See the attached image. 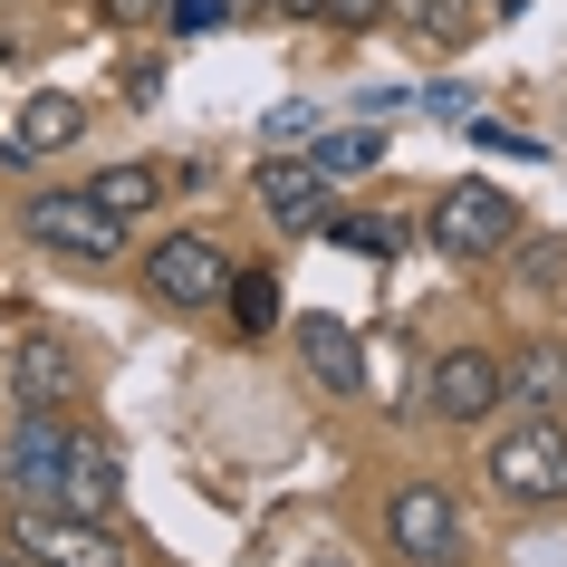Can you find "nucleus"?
<instances>
[{
    "label": "nucleus",
    "mask_w": 567,
    "mask_h": 567,
    "mask_svg": "<svg viewBox=\"0 0 567 567\" xmlns=\"http://www.w3.org/2000/svg\"><path fill=\"white\" fill-rule=\"evenodd\" d=\"M491 491H501L509 509H558L567 501V423L529 414L519 433H501V443H491Z\"/></svg>",
    "instance_id": "nucleus-1"
},
{
    "label": "nucleus",
    "mask_w": 567,
    "mask_h": 567,
    "mask_svg": "<svg viewBox=\"0 0 567 567\" xmlns=\"http://www.w3.org/2000/svg\"><path fill=\"white\" fill-rule=\"evenodd\" d=\"M433 250L443 260H491V250H509L519 240V203H509L501 183H481V174H462V183H443V203H433Z\"/></svg>",
    "instance_id": "nucleus-2"
},
{
    "label": "nucleus",
    "mask_w": 567,
    "mask_h": 567,
    "mask_svg": "<svg viewBox=\"0 0 567 567\" xmlns=\"http://www.w3.org/2000/svg\"><path fill=\"white\" fill-rule=\"evenodd\" d=\"M59 472H68V423L20 404V423L0 433V491H10V509H59Z\"/></svg>",
    "instance_id": "nucleus-3"
},
{
    "label": "nucleus",
    "mask_w": 567,
    "mask_h": 567,
    "mask_svg": "<svg viewBox=\"0 0 567 567\" xmlns=\"http://www.w3.org/2000/svg\"><path fill=\"white\" fill-rule=\"evenodd\" d=\"M20 231L39 250H68V260H116L125 250V221L106 203H87V193H30L20 203Z\"/></svg>",
    "instance_id": "nucleus-4"
},
{
    "label": "nucleus",
    "mask_w": 567,
    "mask_h": 567,
    "mask_svg": "<svg viewBox=\"0 0 567 567\" xmlns=\"http://www.w3.org/2000/svg\"><path fill=\"white\" fill-rule=\"evenodd\" d=\"M145 289L164 308H212L221 289H231V250L212 231H174V240H154L145 250Z\"/></svg>",
    "instance_id": "nucleus-5"
},
{
    "label": "nucleus",
    "mask_w": 567,
    "mask_h": 567,
    "mask_svg": "<svg viewBox=\"0 0 567 567\" xmlns=\"http://www.w3.org/2000/svg\"><path fill=\"white\" fill-rule=\"evenodd\" d=\"M10 548L30 567H125L106 519H68V509H10Z\"/></svg>",
    "instance_id": "nucleus-6"
},
{
    "label": "nucleus",
    "mask_w": 567,
    "mask_h": 567,
    "mask_svg": "<svg viewBox=\"0 0 567 567\" xmlns=\"http://www.w3.org/2000/svg\"><path fill=\"white\" fill-rule=\"evenodd\" d=\"M385 529H394V548H404L414 567H443L452 538H462V509H452L443 481H404V491H394V509H385Z\"/></svg>",
    "instance_id": "nucleus-7"
},
{
    "label": "nucleus",
    "mask_w": 567,
    "mask_h": 567,
    "mask_svg": "<svg viewBox=\"0 0 567 567\" xmlns=\"http://www.w3.org/2000/svg\"><path fill=\"white\" fill-rule=\"evenodd\" d=\"M125 501V462L106 433H78L68 423V472H59V509L68 519H106V509Z\"/></svg>",
    "instance_id": "nucleus-8"
},
{
    "label": "nucleus",
    "mask_w": 567,
    "mask_h": 567,
    "mask_svg": "<svg viewBox=\"0 0 567 567\" xmlns=\"http://www.w3.org/2000/svg\"><path fill=\"white\" fill-rule=\"evenodd\" d=\"M433 414L443 423H481L491 404H509L501 394V357H481V347H452V357H433Z\"/></svg>",
    "instance_id": "nucleus-9"
},
{
    "label": "nucleus",
    "mask_w": 567,
    "mask_h": 567,
    "mask_svg": "<svg viewBox=\"0 0 567 567\" xmlns=\"http://www.w3.org/2000/svg\"><path fill=\"white\" fill-rule=\"evenodd\" d=\"M299 357H308V375H318V385L328 394H365V337L347 328V318H337V308H308L299 328Z\"/></svg>",
    "instance_id": "nucleus-10"
},
{
    "label": "nucleus",
    "mask_w": 567,
    "mask_h": 567,
    "mask_svg": "<svg viewBox=\"0 0 567 567\" xmlns=\"http://www.w3.org/2000/svg\"><path fill=\"white\" fill-rule=\"evenodd\" d=\"M260 212L289 221V231H318V221H328V174H318V164H269L260 174Z\"/></svg>",
    "instance_id": "nucleus-11"
},
{
    "label": "nucleus",
    "mask_w": 567,
    "mask_h": 567,
    "mask_svg": "<svg viewBox=\"0 0 567 567\" xmlns=\"http://www.w3.org/2000/svg\"><path fill=\"white\" fill-rule=\"evenodd\" d=\"M10 385H20V404L59 414L68 394H78V357H68L59 337H20V365H10Z\"/></svg>",
    "instance_id": "nucleus-12"
},
{
    "label": "nucleus",
    "mask_w": 567,
    "mask_h": 567,
    "mask_svg": "<svg viewBox=\"0 0 567 567\" xmlns=\"http://www.w3.org/2000/svg\"><path fill=\"white\" fill-rule=\"evenodd\" d=\"M501 394H519L529 414L567 404V357H558V347H519V365H501Z\"/></svg>",
    "instance_id": "nucleus-13"
},
{
    "label": "nucleus",
    "mask_w": 567,
    "mask_h": 567,
    "mask_svg": "<svg viewBox=\"0 0 567 567\" xmlns=\"http://www.w3.org/2000/svg\"><path fill=\"white\" fill-rule=\"evenodd\" d=\"M78 135H87V106H78V96H30V116H20L10 145L20 154H59V145H78Z\"/></svg>",
    "instance_id": "nucleus-14"
},
{
    "label": "nucleus",
    "mask_w": 567,
    "mask_h": 567,
    "mask_svg": "<svg viewBox=\"0 0 567 567\" xmlns=\"http://www.w3.org/2000/svg\"><path fill=\"white\" fill-rule=\"evenodd\" d=\"M87 203H106L116 221H135V212L164 203V164H116V174H96V183H87Z\"/></svg>",
    "instance_id": "nucleus-15"
},
{
    "label": "nucleus",
    "mask_w": 567,
    "mask_h": 567,
    "mask_svg": "<svg viewBox=\"0 0 567 567\" xmlns=\"http://www.w3.org/2000/svg\"><path fill=\"white\" fill-rule=\"evenodd\" d=\"M328 183H347V174H375L385 164V125H347V135H318V154H308Z\"/></svg>",
    "instance_id": "nucleus-16"
},
{
    "label": "nucleus",
    "mask_w": 567,
    "mask_h": 567,
    "mask_svg": "<svg viewBox=\"0 0 567 567\" xmlns=\"http://www.w3.org/2000/svg\"><path fill=\"white\" fill-rule=\"evenodd\" d=\"M221 299H231L240 337H269V328H279V289H269L260 269H231V289H221Z\"/></svg>",
    "instance_id": "nucleus-17"
},
{
    "label": "nucleus",
    "mask_w": 567,
    "mask_h": 567,
    "mask_svg": "<svg viewBox=\"0 0 567 567\" xmlns=\"http://www.w3.org/2000/svg\"><path fill=\"white\" fill-rule=\"evenodd\" d=\"M394 20L414 39H462V30H481V20H462V0H385Z\"/></svg>",
    "instance_id": "nucleus-18"
},
{
    "label": "nucleus",
    "mask_w": 567,
    "mask_h": 567,
    "mask_svg": "<svg viewBox=\"0 0 567 567\" xmlns=\"http://www.w3.org/2000/svg\"><path fill=\"white\" fill-rule=\"evenodd\" d=\"M328 240H337V250H357V260H385V221H375V212H347V221H328Z\"/></svg>",
    "instance_id": "nucleus-19"
},
{
    "label": "nucleus",
    "mask_w": 567,
    "mask_h": 567,
    "mask_svg": "<svg viewBox=\"0 0 567 567\" xmlns=\"http://www.w3.org/2000/svg\"><path fill=\"white\" fill-rule=\"evenodd\" d=\"M164 10H174L183 39H203V30H221V20H231V0H164Z\"/></svg>",
    "instance_id": "nucleus-20"
},
{
    "label": "nucleus",
    "mask_w": 567,
    "mask_h": 567,
    "mask_svg": "<svg viewBox=\"0 0 567 567\" xmlns=\"http://www.w3.org/2000/svg\"><path fill=\"white\" fill-rule=\"evenodd\" d=\"M529 279H538V289H558V279H567V240H538V250H529Z\"/></svg>",
    "instance_id": "nucleus-21"
},
{
    "label": "nucleus",
    "mask_w": 567,
    "mask_h": 567,
    "mask_svg": "<svg viewBox=\"0 0 567 567\" xmlns=\"http://www.w3.org/2000/svg\"><path fill=\"white\" fill-rule=\"evenodd\" d=\"M375 10H385V0H318V20H337V30H365Z\"/></svg>",
    "instance_id": "nucleus-22"
},
{
    "label": "nucleus",
    "mask_w": 567,
    "mask_h": 567,
    "mask_svg": "<svg viewBox=\"0 0 567 567\" xmlns=\"http://www.w3.org/2000/svg\"><path fill=\"white\" fill-rule=\"evenodd\" d=\"M299 135H318V116H308V106H279V116H269V145H299Z\"/></svg>",
    "instance_id": "nucleus-23"
},
{
    "label": "nucleus",
    "mask_w": 567,
    "mask_h": 567,
    "mask_svg": "<svg viewBox=\"0 0 567 567\" xmlns=\"http://www.w3.org/2000/svg\"><path fill=\"white\" fill-rule=\"evenodd\" d=\"M269 10H279V20H318V0H269Z\"/></svg>",
    "instance_id": "nucleus-24"
},
{
    "label": "nucleus",
    "mask_w": 567,
    "mask_h": 567,
    "mask_svg": "<svg viewBox=\"0 0 567 567\" xmlns=\"http://www.w3.org/2000/svg\"><path fill=\"white\" fill-rule=\"evenodd\" d=\"M308 567H357V558H308Z\"/></svg>",
    "instance_id": "nucleus-25"
}]
</instances>
